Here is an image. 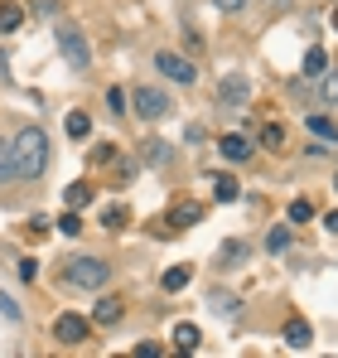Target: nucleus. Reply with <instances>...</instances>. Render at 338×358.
<instances>
[{
    "mask_svg": "<svg viewBox=\"0 0 338 358\" xmlns=\"http://www.w3.org/2000/svg\"><path fill=\"white\" fill-rule=\"evenodd\" d=\"M5 179H15V155H10V141L0 136V184Z\"/></svg>",
    "mask_w": 338,
    "mask_h": 358,
    "instance_id": "nucleus-27",
    "label": "nucleus"
},
{
    "mask_svg": "<svg viewBox=\"0 0 338 358\" xmlns=\"http://www.w3.org/2000/svg\"><path fill=\"white\" fill-rule=\"evenodd\" d=\"M247 257H251V247H247L242 238H232V242H223V247H218V262H223V266H242Z\"/></svg>",
    "mask_w": 338,
    "mask_h": 358,
    "instance_id": "nucleus-10",
    "label": "nucleus"
},
{
    "mask_svg": "<svg viewBox=\"0 0 338 358\" xmlns=\"http://www.w3.org/2000/svg\"><path fill=\"white\" fill-rule=\"evenodd\" d=\"M218 107H227V112L251 107V78H247V73H227V78H218Z\"/></svg>",
    "mask_w": 338,
    "mask_h": 358,
    "instance_id": "nucleus-4",
    "label": "nucleus"
},
{
    "mask_svg": "<svg viewBox=\"0 0 338 358\" xmlns=\"http://www.w3.org/2000/svg\"><path fill=\"white\" fill-rule=\"evenodd\" d=\"M334 189H338V175H334Z\"/></svg>",
    "mask_w": 338,
    "mask_h": 358,
    "instance_id": "nucleus-36",
    "label": "nucleus"
},
{
    "mask_svg": "<svg viewBox=\"0 0 338 358\" xmlns=\"http://www.w3.org/2000/svg\"><path fill=\"white\" fill-rule=\"evenodd\" d=\"M0 310H5V320H20V305H15V300L0 296Z\"/></svg>",
    "mask_w": 338,
    "mask_h": 358,
    "instance_id": "nucleus-33",
    "label": "nucleus"
},
{
    "mask_svg": "<svg viewBox=\"0 0 338 358\" xmlns=\"http://www.w3.org/2000/svg\"><path fill=\"white\" fill-rule=\"evenodd\" d=\"M324 228H329V233L338 238V213H324Z\"/></svg>",
    "mask_w": 338,
    "mask_h": 358,
    "instance_id": "nucleus-34",
    "label": "nucleus"
},
{
    "mask_svg": "<svg viewBox=\"0 0 338 358\" xmlns=\"http://www.w3.org/2000/svg\"><path fill=\"white\" fill-rule=\"evenodd\" d=\"M92 320H97V324H116V320H121V300H97V305H92Z\"/></svg>",
    "mask_w": 338,
    "mask_h": 358,
    "instance_id": "nucleus-13",
    "label": "nucleus"
},
{
    "mask_svg": "<svg viewBox=\"0 0 338 358\" xmlns=\"http://www.w3.org/2000/svg\"><path fill=\"white\" fill-rule=\"evenodd\" d=\"M218 150H223V155L232 160V165L251 160V141H247V136H223V141H218Z\"/></svg>",
    "mask_w": 338,
    "mask_h": 358,
    "instance_id": "nucleus-9",
    "label": "nucleus"
},
{
    "mask_svg": "<svg viewBox=\"0 0 338 358\" xmlns=\"http://www.w3.org/2000/svg\"><path fill=\"white\" fill-rule=\"evenodd\" d=\"M285 247H290V223H281V228H271V238H266V252H276V257H281Z\"/></svg>",
    "mask_w": 338,
    "mask_h": 358,
    "instance_id": "nucleus-24",
    "label": "nucleus"
},
{
    "mask_svg": "<svg viewBox=\"0 0 338 358\" xmlns=\"http://www.w3.org/2000/svg\"><path fill=\"white\" fill-rule=\"evenodd\" d=\"M131 102H135V112H140L145 121H165L169 117V97L160 92V87H135Z\"/></svg>",
    "mask_w": 338,
    "mask_h": 358,
    "instance_id": "nucleus-5",
    "label": "nucleus"
},
{
    "mask_svg": "<svg viewBox=\"0 0 338 358\" xmlns=\"http://www.w3.org/2000/svg\"><path fill=\"white\" fill-rule=\"evenodd\" d=\"M10 155H15V179H39L49 170V136L39 126H24L10 141Z\"/></svg>",
    "mask_w": 338,
    "mask_h": 358,
    "instance_id": "nucleus-1",
    "label": "nucleus"
},
{
    "mask_svg": "<svg viewBox=\"0 0 338 358\" xmlns=\"http://www.w3.org/2000/svg\"><path fill=\"white\" fill-rule=\"evenodd\" d=\"M213 5H218V10H223V15H237V10H242V5H247V0H213Z\"/></svg>",
    "mask_w": 338,
    "mask_h": 358,
    "instance_id": "nucleus-32",
    "label": "nucleus"
},
{
    "mask_svg": "<svg viewBox=\"0 0 338 358\" xmlns=\"http://www.w3.org/2000/svg\"><path fill=\"white\" fill-rule=\"evenodd\" d=\"M68 136H73V141H87V136H92V121H87V112H73V117H68Z\"/></svg>",
    "mask_w": 338,
    "mask_h": 358,
    "instance_id": "nucleus-21",
    "label": "nucleus"
},
{
    "mask_svg": "<svg viewBox=\"0 0 338 358\" xmlns=\"http://www.w3.org/2000/svg\"><path fill=\"white\" fill-rule=\"evenodd\" d=\"M309 218H314V203L309 199H295L290 203V223H309Z\"/></svg>",
    "mask_w": 338,
    "mask_h": 358,
    "instance_id": "nucleus-28",
    "label": "nucleus"
},
{
    "mask_svg": "<svg viewBox=\"0 0 338 358\" xmlns=\"http://www.w3.org/2000/svg\"><path fill=\"white\" fill-rule=\"evenodd\" d=\"M324 68H329V54H324V49H309V54H304V78H319Z\"/></svg>",
    "mask_w": 338,
    "mask_h": 358,
    "instance_id": "nucleus-22",
    "label": "nucleus"
},
{
    "mask_svg": "<svg viewBox=\"0 0 338 358\" xmlns=\"http://www.w3.org/2000/svg\"><path fill=\"white\" fill-rule=\"evenodd\" d=\"M20 24H24V10L15 0H0V34H15Z\"/></svg>",
    "mask_w": 338,
    "mask_h": 358,
    "instance_id": "nucleus-11",
    "label": "nucleus"
},
{
    "mask_svg": "<svg viewBox=\"0 0 338 358\" xmlns=\"http://www.w3.org/2000/svg\"><path fill=\"white\" fill-rule=\"evenodd\" d=\"M189 281H193V271H189V266H169L165 276H160V286H165V291H184Z\"/></svg>",
    "mask_w": 338,
    "mask_h": 358,
    "instance_id": "nucleus-16",
    "label": "nucleus"
},
{
    "mask_svg": "<svg viewBox=\"0 0 338 358\" xmlns=\"http://www.w3.org/2000/svg\"><path fill=\"white\" fill-rule=\"evenodd\" d=\"M309 131H314L319 141H338V126L329 117H309Z\"/></svg>",
    "mask_w": 338,
    "mask_h": 358,
    "instance_id": "nucleus-26",
    "label": "nucleus"
},
{
    "mask_svg": "<svg viewBox=\"0 0 338 358\" xmlns=\"http://www.w3.org/2000/svg\"><path fill=\"white\" fill-rule=\"evenodd\" d=\"M58 233H63V238H78V233H82V218H78V208H68V213L58 218Z\"/></svg>",
    "mask_w": 338,
    "mask_h": 358,
    "instance_id": "nucleus-25",
    "label": "nucleus"
},
{
    "mask_svg": "<svg viewBox=\"0 0 338 358\" xmlns=\"http://www.w3.org/2000/svg\"><path fill=\"white\" fill-rule=\"evenodd\" d=\"M208 310H213V315H227V320H232V315H237L242 305H237V296H232V291H213V296H208Z\"/></svg>",
    "mask_w": 338,
    "mask_h": 358,
    "instance_id": "nucleus-12",
    "label": "nucleus"
},
{
    "mask_svg": "<svg viewBox=\"0 0 338 358\" xmlns=\"http://www.w3.org/2000/svg\"><path fill=\"white\" fill-rule=\"evenodd\" d=\"M213 194H218V203H232L242 189H237V179H232V175H218V179H213Z\"/></svg>",
    "mask_w": 338,
    "mask_h": 358,
    "instance_id": "nucleus-20",
    "label": "nucleus"
},
{
    "mask_svg": "<svg viewBox=\"0 0 338 358\" xmlns=\"http://www.w3.org/2000/svg\"><path fill=\"white\" fill-rule=\"evenodd\" d=\"M281 339H285V349H309L314 344V334H309V320H285V329H281Z\"/></svg>",
    "mask_w": 338,
    "mask_h": 358,
    "instance_id": "nucleus-8",
    "label": "nucleus"
},
{
    "mask_svg": "<svg viewBox=\"0 0 338 358\" xmlns=\"http://www.w3.org/2000/svg\"><path fill=\"white\" fill-rule=\"evenodd\" d=\"M63 276H68L73 286H82V291H102L107 276H112V266L97 262V257H68V262H63Z\"/></svg>",
    "mask_w": 338,
    "mask_h": 358,
    "instance_id": "nucleus-2",
    "label": "nucleus"
},
{
    "mask_svg": "<svg viewBox=\"0 0 338 358\" xmlns=\"http://www.w3.org/2000/svg\"><path fill=\"white\" fill-rule=\"evenodd\" d=\"M155 68L165 73L169 83H179V87H189V83L198 78V68H193V63L179 59V54H169V49H160V54H155Z\"/></svg>",
    "mask_w": 338,
    "mask_h": 358,
    "instance_id": "nucleus-6",
    "label": "nucleus"
},
{
    "mask_svg": "<svg viewBox=\"0 0 338 358\" xmlns=\"http://www.w3.org/2000/svg\"><path fill=\"white\" fill-rule=\"evenodd\" d=\"M319 97H324L329 107H338V68H334V73H329V68L319 73Z\"/></svg>",
    "mask_w": 338,
    "mask_h": 358,
    "instance_id": "nucleus-17",
    "label": "nucleus"
},
{
    "mask_svg": "<svg viewBox=\"0 0 338 358\" xmlns=\"http://www.w3.org/2000/svg\"><path fill=\"white\" fill-rule=\"evenodd\" d=\"M87 329H92V324H87L82 315H68V310L54 320V339H58V344H82V339H87Z\"/></svg>",
    "mask_w": 338,
    "mask_h": 358,
    "instance_id": "nucleus-7",
    "label": "nucleus"
},
{
    "mask_svg": "<svg viewBox=\"0 0 338 358\" xmlns=\"http://www.w3.org/2000/svg\"><path fill=\"white\" fill-rule=\"evenodd\" d=\"M169 155H174V150H169L165 141H145V165H155V170H165V165H169Z\"/></svg>",
    "mask_w": 338,
    "mask_h": 358,
    "instance_id": "nucleus-15",
    "label": "nucleus"
},
{
    "mask_svg": "<svg viewBox=\"0 0 338 358\" xmlns=\"http://www.w3.org/2000/svg\"><path fill=\"white\" fill-rule=\"evenodd\" d=\"M34 271H39V266H34L29 257H24V262H15V276H20V281H34Z\"/></svg>",
    "mask_w": 338,
    "mask_h": 358,
    "instance_id": "nucleus-31",
    "label": "nucleus"
},
{
    "mask_svg": "<svg viewBox=\"0 0 338 358\" xmlns=\"http://www.w3.org/2000/svg\"><path fill=\"white\" fill-rule=\"evenodd\" d=\"M63 199H68V208H82V203H92V189L87 184H68Z\"/></svg>",
    "mask_w": 338,
    "mask_h": 358,
    "instance_id": "nucleus-23",
    "label": "nucleus"
},
{
    "mask_svg": "<svg viewBox=\"0 0 338 358\" xmlns=\"http://www.w3.org/2000/svg\"><path fill=\"white\" fill-rule=\"evenodd\" d=\"M198 339H203V334H198V324H174V344H179L184 354H193V349H198Z\"/></svg>",
    "mask_w": 338,
    "mask_h": 358,
    "instance_id": "nucleus-14",
    "label": "nucleus"
},
{
    "mask_svg": "<svg viewBox=\"0 0 338 358\" xmlns=\"http://www.w3.org/2000/svg\"><path fill=\"white\" fill-rule=\"evenodd\" d=\"M58 49H63V59H68V68H73V73L92 68V49H87L82 29H73V24H58Z\"/></svg>",
    "mask_w": 338,
    "mask_h": 358,
    "instance_id": "nucleus-3",
    "label": "nucleus"
},
{
    "mask_svg": "<svg viewBox=\"0 0 338 358\" xmlns=\"http://www.w3.org/2000/svg\"><path fill=\"white\" fill-rule=\"evenodd\" d=\"M261 145H266V150H281L285 145V126L281 121H266V126H261Z\"/></svg>",
    "mask_w": 338,
    "mask_h": 358,
    "instance_id": "nucleus-18",
    "label": "nucleus"
},
{
    "mask_svg": "<svg viewBox=\"0 0 338 358\" xmlns=\"http://www.w3.org/2000/svg\"><path fill=\"white\" fill-rule=\"evenodd\" d=\"M102 223H107V228H126V208H121V203H112V208H107V213H102Z\"/></svg>",
    "mask_w": 338,
    "mask_h": 358,
    "instance_id": "nucleus-30",
    "label": "nucleus"
},
{
    "mask_svg": "<svg viewBox=\"0 0 338 358\" xmlns=\"http://www.w3.org/2000/svg\"><path fill=\"white\" fill-rule=\"evenodd\" d=\"M334 29H338V10H334Z\"/></svg>",
    "mask_w": 338,
    "mask_h": 358,
    "instance_id": "nucleus-35",
    "label": "nucleus"
},
{
    "mask_svg": "<svg viewBox=\"0 0 338 358\" xmlns=\"http://www.w3.org/2000/svg\"><path fill=\"white\" fill-rule=\"evenodd\" d=\"M107 107H112V117H126L131 107H126V87H112L107 92Z\"/></svg>",
    "mask_w": 338,
    "mask_h": 358,
    "instance_id": "nucleus-29",
    "label": "nucleus"
},
{
    "mask_svg": "<svg viewBox=\"0 0 338 358\" xmlns=\"http://www.w3.org/2000/svg\"><path fill=\"white\" fill-rule=\"evenodd\" d=\"M169 218H174V223H179V228H193V223H198V218H203V208H198V203H179V208H174V213H169Z\"/></svg>",
    "mask_w": 338,
    "mask_h": 358,
    "instance_id": "nucleus-19",
    "label": "nucleus"
}]
</instances>
